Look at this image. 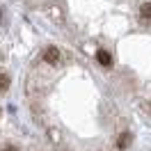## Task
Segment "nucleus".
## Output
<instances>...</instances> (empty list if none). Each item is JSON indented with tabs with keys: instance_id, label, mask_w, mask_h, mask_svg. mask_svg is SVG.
<instances>
[{
	"instance_id": "f257e3e1",
	"label": "nucleus",
	"mask_w": 151,
	"mask_h": 151,
	"mask_svg": "<svg viewBox=\"0 0 151 151\" xmlns=\"http://www.w3.org/2000/svg\"><path fill=\"white\" fill-rule=\"evenodd\" d=\"M44 60H46L48 64H57V62H60V50H57L55 46H48L46 50H44Z\"/></svg>"
},
{
	"instance_id": "20e7f679",
	"label": "nucleus",
	"mask_w": 151,
	"mask_h": 151,
	"mask_svg": "<svg viewBox=\"0 0 151 151\" xmlns=\"http://www.w3.org/2000/svg\"><path fill=\"white\" fill-rule=\"evenodd\" d=\"M9 85H12V78L7 73H0V94H5L9 89Z\"/></svg>"
},
{
	"instance_id": "423d86ee",
	"label": "nucleus",
	"mask_w": 151,
	"mask_h": 151,
	"mask_svg": "<svg viewBox=\"0 0 151 151\" xmlns=\"http://www.w3.org/2000/svg\"><path fill=\"white\" fill-rule=\"evenodd\" d=\"M2 151H16V147H5Z\"/></svg>"
},
{
	"instance_id": "f03ea898",
	"label": "nucleus",
	"mask_w": 151,
	"mask_h": 151,
	"mask_svg": "<svg viewBox=\"0 0 151 151\" xmlns=\"http://www.w3.org/2000/svg\"><path fill=\"white\" fill-rule=\"evenodd\" d=\"M131 142H133V133L124 131L122 135H119V140H117V149H119V151L128 149V147H131Z\"/></svg>"
},
{
	"instance_id": "7ed1b4c3",
	"label": "nucleus",
	"mask_w": 151,
	"mask_h": 151,
	"mask_svg": "<svg viewBox=\"0 0 151 151\" xmlns=\"http://www.w3.org/2000/svg\"><path fill=\"white\" fill-rule=\"evenodd\" d=\"M96 62L101 66H112V55H110L108 50H99V53H96Z\"/></svg>"
},
{
	"instance_id": "39448f33",
	"label": "nucleus",
	"mask_w": 151,
	"mask_h": 151,
	"mask_svg": "<svg viewBox=\"0 0 151 151\" xmlns=\"http://www.w3.org/2000/svg\"><path fill=\"white\" fill-rule=\"evenodd\" d=\"M140 14L144 16V19H151V2H144L140 7Z\"/></svg>"
}]
</instances>
